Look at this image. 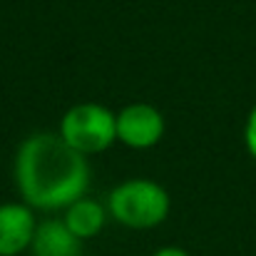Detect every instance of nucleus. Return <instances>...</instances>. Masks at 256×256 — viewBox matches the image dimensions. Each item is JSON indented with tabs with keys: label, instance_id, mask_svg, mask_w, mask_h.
<instances>
[{
	"label": "nucleus",
	"instance_id": "f257e3e1",
	"mask_svg": "<svg viewBox=\"0 0 256 256\" xmlns=\"http://www.w3.org/2000/svg\"><path fill=\"white\" fill-rule=\"evenodd\" d=\"M12 174L20 199L42 212H65L90 186L87 157L50 132L30 134L18 147Z\"/></svg>",
	"mask_w": 256,
	"mask_h": 256
},
{
	"label": "nucleus",
	"instance_id": "20e7f679",
	"mask_svg": "<svg viewBox=\"0 0 256 256\" xmlns=\"http://www.w3.org/2000/svg\"><path fill=\"white\" fill-rule=\"evenodd\" d=\"M164 134V114L150 102H132L117 112V142L130 150H150Z\"/></svg>",
	"mask_w": 256,
	"mask_h": 256
},
{
	"label": "nucleus",
	"instance_id": "f03ea898",
	"mask_svg": "<svg viewBox=\"0 0 256 256\" xmlns=\"http://www.w3.org/2000/svg\"><path fill=\"white\" fill-rule=\"evenodd\" d=\"M170 194L154 179H127L107 196V214L127 229H154L170 216Z\"/></svg>",
	"mask_w": 256,
	"mask_h": 256
},
{
	"label": "nucleus",
	"instance_id": "6e6552de",
	"mask_svg": "<svg viewBox=\"0 0 256 256\" xmlns=\"http://www.w3.org/2000/svg\"><path fill=\"white\" fill-rule=\"evenodd\" d=\"M244 142H246L249 154L256 157V104L254 110L249 112V120H246V127H244Z\"/></svg>",
	"mask_w": 256,
	"mask_h": 256
},
{
	"label": "nucleus",
	"instance_id": "7ed1b4c3",
	"mask_svg": "<svg viewBox=\"0 0 256 256\" xmlns=\"http://www.w3.org/2000/svg\"><path fill=\"white\" fill-rule=\"evenodd\" d=\"M60 137L80 154H100L117 142V114L97 102H80L60 120Z\"/></svg>",
	"mask_w": 256,
	"mask_h": 256
},
{
	"label": "nucleus",
	"instance_id": "1a4fd4ad",
	"mask_svg": "<svg viewBox=\"0 0 256 256\" xmlns=\"http://www.w3.org/2000/svg\"><path fill=\"white\" fill-rule=\"evenodd\" d=\"M152 256H189L182 246H162V249H157Z\"/></svg>",
	"mask_w": 256,
	"mask_h": 256
},
{
	"label": "nucleus",
	"instance_id": "0eeeda50",
	"mask_svg": "<svg viewBox=\"0 0 256 256\" xmlns=\"http://www.w3.org/2000/svg\"><path fill=\"white\" fill-rule=\"evenodd\" d=\"M62 222L68 224V229L78 236V239H94L104 224H107V209L97 202V199H90L82 196L78 202H72L65 212H62Z\"/></svg>",
	"mask_w": 256,
	"mask_h": 256
},
{
	"label": "nucleus",
	"instance_id": "39448f33",
	"mask_svg": "<svg viewBox=\"0 0 256 256\" xmlns=\"http://www.w3.org/2000/svg\"><path fill=\"white\" fill-rule=\"evenodd\" d=\"M35 229V209H30L25 202L0 204V256H20L22 252H30Z\"/></svg>",
	"mask_w": 256,
	"mask_h": 256
},
{
	"label": "nucleus",
	"instance_id": "423d86ee",
	"mask_svg": "<svg viewBox=\"0 0 256 256\" xmlns=\"http://www.w3.org/2000/svg\"><path fill=\"white\" fill-rule=\"evenodd\" d=\"M32 256H82V239H78L62 219L38 222L32 244Z\"/></svg>",
	"mask_w": 256,
	"mask_h": 256
}]
</instances>
